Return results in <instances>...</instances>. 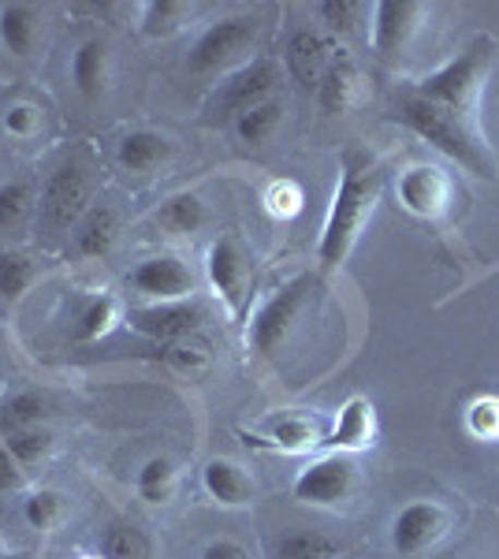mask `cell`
<instances>
[{
    "mask_svg": "<svg viewBox=\"0 0 499 559\" xmlns=\"http://www.w3.org/2000/svg\"><path fill=\"white\" fill-rule=\"evenodd\" d=\"M198 559H250V552L239 540H209Z\"/></svg>",
    "mask_w": 499,
    "mask_h": 559,
    "instance_id": "41",
    "label": "cell"
},
{
    "mask_svg": "<svg viewBox=\"0 0 499 559\" xmlns=\"http://www.w3.org/2000/svg\"><path fill=\"white\" fill-rule=\"evenodd\" d=\"M317 15H321L324 26L335 34H358L366 15H373V8L361 4V0H321Z\"/></svg>",
    "mask_w": 499,
    "mask_h": 559,
    "instance_id": "33",
    "label": "cell"
},
{
    "mask_svg": "<svg viewBox=\"0 0 499 559\" xmlns=\"http://www.w3.org/2000/svg\"><path fill=\"white\" fill-rule=\"evenodd\" d=\"M120 239V213L108 202H94L75 224V254L79 258H105Z\"/></svg>",
    "mask_w": 499,
    "mask_h": 559,
    "instance_id": "18",
    "label": "cell"
},
{
    "mask_svg": "<svg viewBox=\"0 0 499 559\" xmlns=\"http://www.w3.org/2000/svg\"><path fill=\"white\" fill-rule=\"evenodd\" d=\"M395 194H399V202H403V210L411 216L437 221V216L448 210L451 179L437 165H414V168H406V173L399 176Z\"/></svg>",
    "mask_w": 499,
    "mask_h": 559,
    "instance_id": "13",
    "label": "cell"
},
{
    "mask_svg": "<svg viewBox=\"0 0 499 559\" xmlns=\"http://www.w3.org/2000/svg\"><path fill=\"white\" fill-rule=\"evenodd\" d=\"M492 60H496V41L474 38L455 60H448V64L437 68L432 75H425L421 83H414V90L429 105H437L443 112L455 116V120L466 123L470 112L477 108V97H480V90H485Z\"/></svg>",
    "mask_w": 499,
    "mask_h": 559,
    "instance_id": "3",
    "label": "cell"
},
{
    "mask_svg": "<svg viewBox=\"0 0 499 559\" xmlns=\"http://www.w3.org/2000/svg\"><path fill=\"white\" fill-rule=\"evenodd\" d=\"M108 75H112L108 45L97 38H86L75 49V60H71V83H75V90L86 97V102H97V97L108 90Z\"/></svg>",
    "mask_w": 499,
    "mask_h": 559,
    "instance_id": "20",
    "label": "cell"
},
{
    "mask_svg": "<svg viewBox=\"0 0 499 559\" xmlns=\"http://www.w3.org/2000/svg\"><path fill=\"white\" fill-rule=\"evenodd\" d=\"M171 153V142L165 134L157 131H127L116 146V160L127 168V173H139V176H150L153 168H161Z\"/></svg>",
    "mask_w": 499,
    "mask_h": 559,
    "instance_id": "21",
    "label": "cell"
},
{
    "mask_svg": "<svg viewBox=\"0 0 499 559\" xmlns=\"http://www.w3.org/2000/svg\"><path fill=\"white\" fill-rule=\"evenodd\" d=\"M276 559H340V545L313 530H295V534L280 537Z\"/></svg>",
    "mask_w": 499,
    "mask_h": 559,
    "instance_id": "30",
    "label": "cell"
},
{
    "mask_svg": "<svg viewBox=\"0 0 499 559\" xmlns=\"http://www.w3.org/2000/svg\"><path fill=\"white\" fill-rule=\"evenodd\" d=\"M20 489V463L8 452V444L0 440V492H12Z\"/></svg>",
    "mask_w": 499,
    "mask_h": 559,
    "instance_id": "42",
    "label": "cell"
},
{
    "mask_svg": "<svg viewBox=\"0 0 499 559\" xmlns=\"http://www.w3.org/2000/svg\"><path fill=\"white\" fill-rule=\"evenodd\" d=\"M302 187L295 183V179H280V183H272L269 187V194H265V205H269V213L272 216H280V221H287V216H298L302 213Z\"/></svg>",
    "mask_w": 499,
    "mask_h": 559,
    "instance_id": "39",
    "label": "cell"
},
{
    "mask_svg": "<svg viewBox=\"0 0 499 559\" xmlns=\"http://www.w3.org/2000/svg\"><path fill=\"white\" fill-rule=\"evenodd\" d=\"M49 400L38 392H20L0 407V432H20V429H38L49 418Z\"/></svg>",
    "mask_w": 499,
    "mask_h": 559,
    "instance_id": "28",
    "label": "cell"
},
{
    "mask_svg": "<svg viewBox=\"0 0 499 559\" xmlns=\"http://www.w3.org/2000/svg\"><path fill=\"white\" fill-rule=\"evenodd\" d=\"M317 97H321L324 112H347L358 97V68L347 57H332V64L324 68L321 83H317Z\"/></svg>",
    "mask_w": 499,
    "mask_h": 559,
    "instance_id": "24",
    "label": "cell"
},
{
    "mask_svg": "<svg viewBox=\"0 0 499 559\" xmlns=\"http://www.w3.org/2000/svg\"><path fill=\"white\" fill-rule=\"evenodd\" d=\"M205 269H209V284H213V292L228 302V310H239L242 287H247V273H250V261H247L242 242L235 236H221L213 247H209Z\"/></svg>",
    "mask_w": 499,
    "mask_h": 559,
    "instance_id": "15",
    "label": "cell"
},
{
    "mask_svg": "<svg viewBox=\"0 0 499 559\" xmlns=\"http://www.w3.org/2000/svg\"><path fill=\"white\" fill-rule=\"evenodd\" d=\"M194 12L198 8L183 4V0H150V4H142V34L146 38H171L194 20Z\"/></svg>",
    "mask_w": 499,
    "mask_h": 559,
    "instance_id": "25",
    "label": "cell"
},
{
    "mask_svg": "<svg viewBox=\"0 0 499 559\" xmlns=\"http://www.w3.org/2000/svg\"><path fill=\"white\" fill-rule=\"evenodd\" d=\"M380 183H384V168L377 160H369L366 153L351 150L343 157V173L335 183L329 216H324L321 239H317V261L324 269H340L351 258L354 242H358L361 228L369 224V216L377 210Z\"/></svg>",
    "mask_w": 499,
    "mask_h": 559,
    "instance_id": "1",
    "label": "cell"
},
{
    "mask_svg": "<svg viewBox=\"0 0 499 559\" xmlns=\"http://www.w3.org/2000/svg\"><path fill=\"white\" fill-rule=\"evenodd\" d=\"M127 287L139 295H146L153 302H179V299H194L198 280L190 273L187 261H179L176 254H157L146 258L123 276Z\"/></svg>",
    "mask_w": 499,
    "mask_h": 559,
    "instance_id": "9",
    "label": "cell"
},
{
    "mask_svg": "<svg viewBox=\"0 0 499 559\" xmlns=\"http://www.w3.org/2000/svg\"><path fill=\"white\" fill-rule=\"evenodd\" d=\"M310 292H313V280L295 276V280H287V284H280L276 292L258 306V313L250 318V329H247V347L253 355L272 358L284 347V340L292 336L295 321L302 318L306 302H310Z\"/></svg>",
    "mask_w": 499,
    "mask_h": 559,
    "instance_id": "4",
    "label": "cell"
},
{
    "mask_svg": "<svg viewBox=\"0 0 499 559\" xmlns=\"http://www.w3.org/2000/svg\"><path fill=\"white\" fill-rule=\"evenodd\" d=\"M90 194H94V179H90L86 165L79 160H63V165L45 179L41 191V224L52 231L75 228L83 221V213L90 210Z\"/></svg>",
    "mask_w": 499,
    "mask_h": 559,
    "instance_id": "5",
    "label": "cell"
},
{
    "mask_svg": "<svg viewBox=\"0 0 499 559\" xmlns=\"http://www.w3.org/2000/svg\"><path fill=\"white\" fill-rule=\"evenodd\" d=\"M165 355H168V362H176L179 369H187V373H202V369H209V362H213L209 344H202V340H194V336L168 344Z\"/></svg>",
    "mask_w": 499,
    "mask_h": 559,
    "instance_id": "38",
    "label": "cell"
},
{
    "mask_svg": "<svg viewBox=\"0 0 499 559\" xmlns=\"http://www.w3.org/2000/svg\"><path fill=\"white\" fill-rule=\"evenodd\" d=\"M34 213V191L26 179H12V183L0 187V228L15 231L31 221Z\"/></svg>",
    "mask_w": 499,
    "mask_h": 559,
    "instance_id": "31",
    "label": "cell"
},
{
    "mask_svg": "<svg viewBox=\"0 0 499 559\" xmlns=\"http://www.w3.org/2000/svg\"><path fill=\"white\" fill-rule=\"evenodd\" d=\"M332 64V41L317 31H298L287 41V71L295 75L298 86H317L324 68Z\"/></svg>",
    "mask_w": 499,
    "mask_h": 559,
    "instance_id": "17",
    "label": "cell"
},
{
    "mask_svg": "<svg viewBox=\"0 0 499 559\" xmlns=\"http://www.w3.org/2000/svg\"><path fill=\"white\" fill-rule=\"evenodd\" d=\"M153 221H157L168 236H194V231L205 228L209 210H205L202 194L183 191V194L165 198V202L157 205V213H153Z\"/></svg>",
    "mask_w": 499,
    "mask_h": 559,
    "instance_id": "23",
    "label": "cell"
},
{
    "mask_svg": "<svg viewBox=\"0 0 499 559\" xmlns=\"http://www.w3.org/2000/svg\"><path fill=\"white\" fill-rule=\"evenodd\" d=\"M253 444H269L276 452H310V448L324 444V421L317 414H295V411H284V414H272V418L261 426L258 432H247Z\"/></svg>",
    "mask_w": 499,
    "mask_h": 559,
    "instance_id": "14",
    "label": "cell"
},
{
    "mask_svg": "<svg viewBox=\"0 0 499 559\" xmlns=\"http://www.w3.org/2000/svg\"><path fill=\"white\" fill-rule=\"evenodd\" d=\"M443 530H448V511H443L437 500H414V503H406L392 522V545L399 556L414 559V556L429 552L443 537Z\"/></svg>",
    "mask_w": 499,
    "mask_h": 559,
    "instance_id": "11",
    "label": "cell"
},
{
    "mask_svg": "<svg viewBox=\"0 0 499 559\" xmlns=\"http://www.w3.org/2000/svg\"><path fill=\"white\" fill-rule=\"evenodd\" d=\"M0 41L12 57L31 60L41 41V12L34 4H4L0 8Z\"/></svg>",
    "mask_w": 499,
    "mask_h": 559,
    "instance_id": "19",
    "label": "cell"
},
{
    "mask_svg": "<svg viewBox=\"0 0 499 559\" xmlns=\"http://www.w3.org/2000/svg\"><path fill=\"white\" fill-rule=\"evenodd\" d=\"M202 485L216 503H224V508H242L253 496L247 471H242L239 463H231V459H213L202 471Z\"/></svg>",
    "mask_w": 499,
    "mask_h": 559,
    "instance_id": "22",
    "label": "cell"
},
{
    "mask_svg": "<svg viewBox=\"0 0 499 559\" xmlns=\"http://www.w3.org/2000/svg\"><path fill=\"white\" fill-rule=\"evenodd\" d=\"M4 128L12 131V134H20V139H26V134H34V128H38V112H34L31 105H15V108H8Z\"/></svg>",
    "mask_w": 499,
    "mask_h": 559,
    "instance_id": "40",
    "label": "cell"
},
{
    "mask_svg": "<svg viewBox=\"0 0 499 559\" xmlns=\"http://www.w3.org/2000/svg\"><path fill=\"white\" fill-rule=\"evenodd\" d=\"M8 444V452H12V459L20 466H34L38 459L49 455V448H52V437H49V429H20V432H8V437H0Z\"/></svg>",
    "mask_w": 499,
    "mask_h": 559,
    "instance_id": "36",
    "label": "cell"
},
{
    "mask_svg": "<svg viewBox=\"0 0 499 559\" xmlns=\"http://www.w3.org/2000/svg\"><path fill=\"white\" fill-rule=\"evenodd\" d=\"M60 515H63V496L60 492L41 489V492H34L31 500L23 503V519H26V526H31V530L57 526Z\"/></svg>",
    "mask_w": 499,
    "mask_h": 559,
    "instance_id": "37",
    "label": "cell"
},
{
    "mask_svg": "<svg viewBox=\"0 0 499 559\" xmlns=\"http://www.w3.org/2000/svg\"><path fill=\"white\" fill-rule=\"evenodd\" d=\"M120 321V302L112 295H94L83 310H79V321H75V340L79 344H94V340L108 336Z\"/></svg>",
    "mask_w": 499,
    "mask_h": 559,
    "instance_id": "27",
    "label": "cell"
},
{
    "mask_svg": "<svg viewBox=\"0 0 499 559\" xmlns=\"http://www.w3.org/2000/svg\"><path fill=\"white\" fill-rule=\"evenodd\" d=\"M258 38V20L253 15H228V20L213 23L202 31V38L190 45L187 68L194 75H213V71L228 68L231 60H239Z\"/></svg>",
    "mask_w": 499,
    "mask_h": 559,
    "instance_id": "6",
    "label": "cell"
},
{
    "mask_svg": "<svg viewBox=\"0 0 499 559\" xmlns=\"http://www.w3.org/2000/svg\"><path fill=\"white\" fill-rule=\"evenodd\" d=\"M105 559H150V537L139 526H108L102 534Z\"/></svg>",
    "mask_w": 499,
    "mask_h": 559,
    "instance_id": "34",
    "label": "cell"
},
{
    "mask_svg": "<svg viewBox=\"0 0 499 559\" xmlns=\"http://www.w3.org/2000/svg\"><path fill=\"white\" fill-rule=\"evenodd\" d=\"M466 432L474 440H499V395H477V400L466 403Z\"/></svg>",
    "mask_w": 499,
    "mask_h": 559,
    "instance_id": "35",
    "label": "cell"
},
{
    "mask_svg": "<svg viewBox=\"0 0 499 559\" xmlns=\"http://www.w3.org/2000/svg\"><path fill=\"white\" fill-rule=\"evenodd\" d=\"M429 8L414 4V0H384L373 4V49L384 60L403 57L411 49L414 34L421 31V20Z\"/></svg>",
    "mask_w": 499,
    "mask_h": 559,
    "instance_id": "12",
    "label": "cell"
},
{
    "mask_svg": "<svg viewBox=\"0 0 499 559\" xmlns=\"http://www.w3.org/2000/svg\"><path fill=\"white\" fill-rule=\"evenodd\" d=\"M280 123H284V105H280L276 97H269V102L247 108V112L235 120V134H239V142H247V146H265L272 134L280 131Z\"/></svg>",
    "mask_w": 499,
    "mask_h": 559,
    "instance_id": "26",
    "label": "cell"
},
{
    "mask_svg": "<svg viewBox=\"0 0 499 559\" xmlns=\"http://www.w3.org/2000/svg\"><path fill=\"white\" fill-rule=\"evenodd\" d=\"M354 485H358V466L347 455H324L298 471L292 492L310 508H340L354 496Z\"/></svg>",
    "mask_w": 499,
    "mask_h": 559,
    "instance_id": "8",
    "label": "cell"
},
{
    "mask_svg": "<svg viewBox=\"0 0 499 559\" xmlns=\"http://www.w3.org/2000/svg\"><path fill=\"white\" fill-rule=\"evenodd\" d=\"M392 116L399 123H406L417 139H425L429 146L448 153L451 160H459L466 173H474L480 179L492 176V157H488V150L477 142V134L462 120H455L451 112L425 102L414 86H399L392 94Z\"/></svg>",
    "mask_w": 499,
    "mask_h": 559,
    "instance_id": "2",
    "label": "cell"
},
{
    "mask_svg": "<svg viewBox=\"0 0 499 559\" xmlns=\"http://www.w3.org/2000/svg\"><path fill=\"white\" fill-rule=\"evenodd\" d=\"M134 489L146 503H168L171 492H176V466L165 455H153L146 466L134 477Z\"/></svg>",
    "mask_w": 499,
    "mask_h": 559,
    "instance_id": "29",
    "label": "cell"
},
{
    "mask_svg": "<svg viewBox=\"0 0 499 559\" xmlns=\"http://www.w3.org/2000/svg\"><path fill=\"white\" fill-rule=\"evenodd\" d=\"M276 83H280V68L272 64L269 57L250 60V64L231 71V75L213 90V97H209V112L221 116V120H228V116L239 120L247 108L269 102L272 86H276Z\"/></svg>",
    "mask_w": 499,
    "mask_h": 559,
    "instance_id": "7",
    "label": "cell"
},
{
    "mask_svg": "<svg viewBox=\"0 0 499 559\" xmlns=\"http://www.w3.org/2000/svg\"><path fill=\"white\" fill-rule=\"evenodd\" d=\"M34 276H38V269H34L31 258L20 254V250H0V299H20L34 284Z\"/></svg>",
    "mask_w": 499,
    "mask_h": 559,
    "instance_id": "32",
    "label": "cell"
},
{
    "mask_svg": "<svg viewBox=\"0 0 499 559\" xmlns=\"http://www.w3.org/2000/svg\"><path fill=\"white\" fill-rule=\"evenodd\" d=\"M429 559H455V556H448V552H443V556H429Z\"/></svg>",
    "mask_w": 499,
    "mask_h": 559,
    "instance_id": "43",
    "label": "cell"
},
{
    "mask_svg": "<svg viewBox=\"0 0 499 559\" xmlns=\"http://www.w3.org/2000/svg\"><path fill=\"white\" fill-rule=\"evenodd\" d=\"M377 440V411L369 400H361V395H354L340 407L335 414L329 437H324V444H332L335 452H366V448H373Z\"/></svg>",
    "mask_w": 499,
    "mask_h": 559,
    "instance_id": "16",
    "label": "cell"
},
{
    "mask_svg": "<svg viewBox=\"0 0 499 559\" xmlns=\"http://www.w3.org/2000/svg\"><path fill=\"white\" fill-rule=\"evenodd\" d=\"M205 321V306L198 299H179V302H150L134 306L127 313V324L142 336L157 340V344H176L198 332V324Z\"/></svg>",
    "mask_w": 499,
    "mask_h": 559,
    "instance_id": "10",
    "label": "cell"
}]
</instances>
